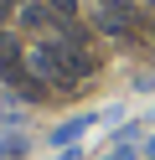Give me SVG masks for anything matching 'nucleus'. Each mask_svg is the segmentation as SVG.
<instances>
[{"label": "nucleus", "mask_w": 155, "mask_h": 160, "mask_svg": "<svg viewBox=\"0 0 155 160\" xmlns=\"http://www.w3.org/2000/svg\"><path fill=\"white\" fill-rule=\"evenodd\" d=\"M150 160H155V139H150Z\"/></svg>", "instance_id": "nucleus-8"}, {"label": "nucleus", "mask_w": 155, "mask_h": 160, "mask_svg": "<svg viewBox=\"0 0 155 160\" xmlns=\"http://www.w3.org/2000/svg\"><path fill=\"white\" fill-rule=\"evenodd\" d=\"M16 155H26V139H0V160H16Z\"/></svg>", "instance_id": "nucleus-5"}, {"label": "nucleus", "mask_w": 155, "mask_h": 160, "mask_svg": "<svg viewBox=\"0 0 155 160\" xmlns=\"http://www.w3.org/2000/svg\"><path fill=\"white\" fill-rule=\"evenodd\" d=\"M21 26L41 31V26H47V5H21Z\"/></svg>", "instance_id": "nucleus-3"}, {"label": "nucleus", "mask_w": 155, "mask_h": 160, "mask_svg": "<svg viewBox=\"0 0 155 160\" xmlns=\"http://www.w3.org/2000/svg\"><path fill=\"white\" fill-rule=\"evenodd\" d=\"M103 160H134V150H124V145H119L114 155H103Z\"/></svg>", "instance_id": "nucleus-6"}, {"label": "nucleus", "mask_w": 155, "mask_h": 160, "mask_svg": "<svg viewBox=\"0 0 155 160\" xmlns=\"http://www.w3.org/2000/svg\"><path fill=\"white\" fill-rule=\"evenodd\" d=\"M88 124H98V114H78V119H67V124H57L52 145H62V150H67V145H72V139H78L83 129H88Z\"/></svg>", "instance_id": "nucleus-2"}, {"label": "nucleus", "mask_w": 155, "mask_h": 160, "mask_svg": "<svg viewBox=\"0 0 155 160\" xmlns=\"http://www.w3.org/2000/svg\"><path fill=\"white\" fill-rule=\"evenodd\" d=\"M47 5H52L57 21H72V16H78V0H47Z\"/></svg>", "instance_id": "nucleus-4"}, {"label": "nucleus", "mask_w": 155, "mask_h": 160, "mask_svg": "<svg viewBox=\"0 0 155 160\" xmlns=\"http://www.w3.org/2000/svg\"><path fill=\"white\" fill-rule=\"evenodd\" d=\"M145 5H150V11H155V0H145Z\"/></svg>", "instance_id": "nucleus-9"}, {"label": "nucleus", "mask_w": 155, "mask_h": 160, "mask_svg": "<svg viewBox=\"0 0 155 160\" xmlns=\"http://www.w3.org/2000/svg\"><path fill=\"white\" fill-rule=\"evenodd\" d=\"M31 67H36V78H41L47 88L67 93V88H78V78L93 72V57H88V47H57V42H41L36 52H31Z\"/></svg>", "instance_id": "nucleus-1"}, {"label": "nucleus", "mask_w": 155, "mask_h": 160, "mask_svg": "<svg viewBox=\"0 0 155 160\" xmlns=\"http://www.w3.org/2000/svg\"><path fill=\"white\" fill-rule=\"evenodd\" d=\"M57 160H83V155H78V150H62V155H57Z\"/></svg>", "instance_id": "nucleus-7"}]
</instances>
